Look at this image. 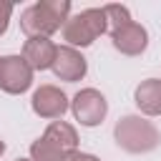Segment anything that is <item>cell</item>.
<instances>
[{"label": "cell", "mask_w": 161, "mask_h": 161, "mask_svg": "<svg viewBox=\"0 0 161 161\" xmlns=\"http://www.w3.org/2000/svg\"><path fill=\"white\" fill-rule=\"evenodd\" d=\"M70 18L68 0H38L20 13V30L28 38H50Z\"/></svg>", "instance_id": "6da1fadb"}, {"label": "cell", "mask_w": 161, "mask_h": 161, "mask_svg": "<svg viewBox=\"0 0 161 161\" xmlns=\"http://www.w3.org/2000/svg\"><path fill=\"white\" fill-rule=\"evenodd\" d=\"M113 138L128 153H148L158 146L161 133L151 121H146L141 116H123V118H118V123L113 128Z\"/></svg>", "instance_id": "7a4b0ae2"}, {"label": "cell", "mask_w": 161, "mask_h": 161, "mask_svg": "<svg viewBox=\"0 0 161 161\" xmlns=\"http://www.w3.org/2000/svg\"><path fill=\"white\" fill-rule=\"evenodd\" d=\"M108 33V25H106V15H103V8H88V10H80L78 15H70L63 25V40L65 45L70 48H88L98 35Z\"/></svg>", "instance_id": "3957f363"}, {"label": "cell", "mask_w": 161, "mask_h": 161, "mask_svg": "<svg viewBox=\"0 0 161 161\" xmlns=\"http://www.w3.org/2000/svg\"><path fill=\"white\" fill-rule=\"evenodd\" d=\"M70 111H73V118L80 126L93 128V126L103 123V118L108 113V101L96 88H80L70 101Z\"/></svg>", "instance_id": "277c9868"}, {"label": "cell", "mask_w": 161, "mask_h": 161, "mask_svg": "<svg viewBox=\"0 0 161 161\" xmlns=\"http://www.w3.org/2000/svg\"><path fill=\"white\" fill-rule=\"evenodd\" d=\"M33 68L23 55H3L0 58V88L10 96H20L33 86Z\"/></svg>", "instance_id": "5b68a950"}, {"label": "cell", "mask_w": 161, "mask_h": 161, "mask_svg": "<svg viewBox=\"0 0 161 161\" xmlns=\"http://www.w3.org/2000/svg\"><path fill=\"white\" fill-rule=\"evenodd\" d=\"M30 108L40 118L60 121L63 113L70 108V101H68V96L58 86H40V88H35V93L30 98Z\"/></svg>", "instance_id": "8992f818"}, {"label": "cell", "mask_w": 161, "mask_h": 161, "mask_svg": "<svg viewBox=\"0 0 161 161\" xmlns=\"http://www.w3.org/2000/svg\"><path fill=\"white\" fill-rule=\"evenodd\" d=\"M50 70L55 73V78H60L65 83H75L88 73V63L80 55V50H75L70 45H58Z\"/></svg>", "instance_id": "52a82bcc"}, {"label": "cell", "mask_w": 161, "mask_h": 161, "mask_svg": "<svg viewBox=\"0 0 161 161\" xmlns=\"http://www.w3.org/2000/svg\"><path fill=\"white\" fill-rule=\"evenodd\" d=\"M111 40H113V48L123 55H141L148 45V30L141 25V23H128L123 25L121 30L111 33Z\"/></svg>", "instance_id": "ba28073f"}, {"label": "cell", "mask_w": 161, "mask_h": 161, "mask_svg": "<svg viewBox=\"0 0 161 161\" xmlns=\"http://www.w3.org/2000/svg\"><path fill=\"white\" fill-rule=\"evenodd\" d=\"M58 45L50 38H28L23 45V58L33 70H48L53 65Z\"/></svg>", "instance_id": "9c48e42d"}, {"label": "cell", "mask_w": 161, "mask_h": 161, "mask_svg": "<svg viewBox=\"0 0 161 161\" xmlns=\"http://www.w3.org/2000/svg\"><path fill=\"white\" fill-rule=\"evenodd\" d=\"M133 101L143 116H161V78H146L136 86Z\"/></svg>", "instance_id": "30bf717a"}, {"label": "cell", "mask_w": 161, "mask_h": 161, "mask_svg": "<svg viewBox=\"0 0 161 161\" xmlns=\"http://www.w3.org/2000/svg\"><path fill=\"white\" fill-rule=\"evenodd\" d=\"M43 141H48L53 148H58L60 153H73V151H78V133H75V128L70 126V123H65V121H50L48 123V128H45V133L40 136Z\"/></svg>", "instance_id": "8fae6325"}, {"label": "cell", "mask_w": 161, "mask_h": 161, "mask_svg": "<svg viewBox=\"0 0 161 161\" xmlns=\"http://www.w3.org/2000/svg\"><path fill=\"white\" fill-rule=\"evenodd\" d=\"M103 15H106V25H108V33H116L121 30L123 25L131 23V13L126 5H118V3H108L103 5Z\"/></svg>", "instance_id": "7c38bea8"}, {"label": "cell", "mask_w": 161, "mask_h": 161, "mask_svg": "<svg viewBox=\"0 0 161 161\" xmlns=\"http://www.w3.org/2000/svg\"><path fill=\"white\" fill-rule=\"evenodd\" d=\"M63 158H65V153H60L43 138H35L30 143V161H63Z\"/></svg>", "instance_id": "4fadbf2b"}, {"label": "cell", "mask_w": 161, "mask_h": 161, "mask_svg": "<svg viewBox=\"0 0 161 161\" xmlns=\"http://www.w3.org/2000/svg\"><path fill=\"white\" fill-rule=\"evenodd\" d=\"M10 15H13V3H0V35H5L10 25Z\"/></svg>", "instance_id": "5bb4252c"}, {"label": "cell", "mask_w": 161, "mask_h": 161, "mask_svg": "<svg viewBox=\"0 0 161 161\" xmlns=\"http://www.w3.org/2000/svg\"><path fill=\"white\" fill-rule=\"evenodd\" d=\"M63 161H101L98 156H93V153H83V151H73V153H68Z\"/></svg>", "instance_id": "9a60e30c"}, {"label": "cell", "mask_w": 161, "mask_h": 161, "mask_svg": "<svg viewBox=\"0 0 161 161\" xmlns=\"http://www.w3.org/2000/svg\"><path fill=\"white\" fill-rule=\"evenodd\" d=\"M3 153H5V143L0 141V156H3Z\"/></svg>", "instance_id": "2e32d148"}, {"label": "cell", "mask_w": 161, "mask_h": 161, "mask_svg": "<svg viewBox=\"0 0 161 161\" xmlns=\"http://www.w3.org/2000/svg\"><path fill=\"white\" fill-rule=\"evenodd\" d=\"M15 161H30V158H15Z\"/></svg>", "instance_id": "e0dca14e"}]
</instances>
